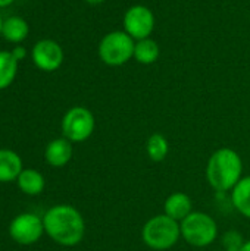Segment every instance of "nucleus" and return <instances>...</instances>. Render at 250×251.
Here are the masks:
<instances>
[{"instance_id": "f257e3e1", "label": "nucleus", "mask_w": 250, "mask_h": 251, "mask_svg": "<svg viewBox=\"0 0 250 251\" xmlns=\"http://www.w3.org/2000/svg\"><path fill=\"white\" fill-rule=\"evenodd\" d=\"M46 234L63 247L80 244L85 234V222L83 215L69 204H57L50 207L43 216Z\"/></svg>"}, {"instance_id": "f03ea898", "label": "nucleus", "mask_w": 250, "mask_h": 251, "mask_svg": "<svg viewBox=\"0 0 250 251\" xmlns=\"http://www.w3.org/2000/svg\"><path fill=\"white\" fill-rule=\"evenodd\" d=\"M242 178L243 160L236 150L230 147H221L208 159L206 179L215 191L228 193L239 184Z\"/></svg>"}, {"instance_id": "7ed1b4c3", "label": "nucleus", "mask_w": 250, "mask_h": 251, "mask_svg": "<svg viewBox=\"0 0 250 251\" xmlns=\"http://www.w3.org/2000/svg\"><path fill=\"white\" fill-rule=\"evenodd\" d=\"M181 238L180 222L167 216L165 213L150 218L141 229L143 243L155 251L172 249Z\"/></svg>"}, {"instance_id": "20e7f679", "label": "nucleus", "mask_w": 250, "mask_h": 251, "mask_svg": "<svg viewBox=\"0 0 250 251\" xmlns=\"http://www.w3.org/2000/svg\"><path fill=\"white\" fill-rule=\"evenodd\" d=\"M181 238L197 249L211 246L218 237V225L215 219L205 212H192L184 221L180 222Z\"/></svg>"}, {"instance_id": "39448f33", "label": "nucleus", "mask_w": 250, "mask_h": 251, "mask_svg": "<svg viewBox=\"0 0 250 251\" xmlns=\"http://www.w3.org/2000/svg\"><path fill=\"white\" fill-rule=\"evenodd\" d=\"M134 38L125 31H112L99 43V57L109 66H121L134 57Z\"/></svg>"}, {"instance_id": "423d86ee", "label": "nucleus", "mask_w": 250, "mask_h": 251, "mask_svg": "<svg viewBox=\"0 0 250 251\" xmlns=\"http://www.w3.org/2000/svg\"><path fill=\"white\" fill-rule=\"evenodd\" d=\"M96 128L93 113L83 106L71 107L62 119V134L71 143H83L91 137Z\"/></svg>"}, {"instance_id": "0eeeda50", "label": "nucleus", "mask_w": 250, "mask_h": 251, "mask_svg": "<svg viewBox=\"0 0 250 251\" xmlns=\"http://www.w3.org/2000/svg\"><path fill=\"white\" fill-rule=\"evenodd\" d=\"M44 231L43 219L34 213H21L18 215L9 226V234L12 240L22 246H31L37 243Z\"/></svg>"}, {"instance_id": "6e6552de", "label": "nucleus", "mask_w": 250, "mask_h": 251, "mask_svg": "<svg viewBox=\"0 0 250 251\" xmlns=\"http://www.w3.org/2000/svg\"><path fill=\"white\" fill-rule=\"evenodd\" d=\"M124 29L134 40L149 38L155 29V15L143 4H134L124 15Z\"/></svg>"}, {"instance_id": "1a4fd4ad", "label": "nucleus", "mask_w": 250, "mask_h": 251, "mask_svg": "<svg viewBox=\"0 0 250 251\" xmlns=\"http://www.w3.org/2000/svg\"><path fill=\"white\" fill-rule=\"evenodd\" d=\"M31 57L34 65L43 72H55L63 63V50L55 40H40L34 44Z\"/></svg>"}, {"instance_id": "9d476101", "label": "nucleus", "mask_w": 250, "mask_h": 251, "mask_svg": "<svg viewBox=\"0 0 250 251\" xmlns=\"http://www.w3.org/2000/svg\"><path fill=\"white\" fill-rule=\"evenodd\" d=\"M193 212V201L186 193L177 191L167 197L164 203V213L177 222L184 221Z\"/></svg>"}, {"instance_id": "9b49d317", "label": "nucleus", "mask_w": 250, "mask_h": 251, "mask_svg": "<svg viewBox=\"0 0 250 251\" xmlns=\"http://www.w3.org/2000/svg\"><path fill=\"white\" fill-rule=\"evenodd\" d=\"M44 157L46 162L53 168H62L68 165L72 159V143L65 137L52 140L46 147Z\"/></svg>"}, {"instance_id": "f8f14e48", "label": "nucleus", "mask_w": 250, "mask_h": 251, "mask_svg": "<svg viewBox=\"0 0 250 251\" xmlns=\"http://www.w3.org/2000/svg\"><path fill=\"white\" fill-rule=\"evenodd\" d=\"M22 171L19 154L7 149H0V182L16 181Z\"/></svg>"}, {"instance_id": "ddd939ff", "label": "nucleus", "mask_w": 250, "mask_h": 251, "mask_svg": "<svg viewBox=\"0 0 250 251\" xmlns=\"http://www.w3.org/2000/svg\"><path fill=\"white\" fill-rule=\"evenodd\" d=\"M29 34V25L28 22L21 16H9L3 21L1 28V37L9 41L19 44L22 43Z\"/></svg>"}, {"instance_id": "4468645a", "label": "nucleus", "mask_w": 250, "mask_h": 251, "mask_svg": "<svg viewBox=\"0 0 250 251\" xmlns=\"http://www.w3.org/2000/svg\"><path fill=\"white\" fill-rule=\"evenodd\" d=\"M16 182L19 190L27 196H38L46 185L44 176L35 169H24L19 174Z\"/></svg>"}, {"instance_id": "2eb2a0df", "label": "nucleus", "mask_w": 250, "mask_h": 251, "mask_svg": "<svg viewBox=\"0 0 250 251\" xmlns=\"http://www.w3.org/2000/svg\"><path fill=\"white\" fill-rule=\"evenodd\" d=\"M231 203L240 215L250 219V175L243 176L231 190Z\"/></svg>"}, {"instance_id": "dca6fc26", "label": "nucleus", "mask_w": 250, "mask_h": 251, "mask_svg": "<svg viewBox=\"0 0 250 251\" xmlns=\"http://www.w3.org/2000/svg\"><path fill=\"white\" fill-rule=\"evenodd\" d=\"M18 60L13 57L12 51L0 50V90L7 88L16 78Z\"/></svg>"}, {"instance_id": "f3484780", "label": "nucleus", "mask_w": 250, "mask_h": 251, "mask_svg": "<svg viewBox=\"0 0 250 251\" xmlns=\"http://www.w3.org/2000/svg\"><path fill=\"white\" fill-rule=\"evenodd\" d=\"M159 57V46L155 40L149 38H143L139 40L134 46V59L139 63L143 65H152L158 60Z\"/></svg>"}, {"instance_id": "a211bd4d", "label": "nucleus", "mask_w": 250, "mask_h": 251, "mask_svg": "<svg viewBox=\"0 0 250 251\" xmlns=\"http://www.w3.org/2000/svg\"><path fill=\"white\" fill-rule=\"evenodd\" d=\"M146 153L152 162H162L169 153V143L167 137L161 132L152 134L146 141Z\"/></svg>"}, {"instance_id": "6ab92c4d", "label": "nucleus", "mask_w": 250, "mask_h": 251, "mask_svg": "<svg viewBox=\"0 0 250 251\" xmlns=\"http://www.w3.org/2000/svg\"><path fill=\"white\" fill-rule=\"evenodd\" d=\"M243 244V237L237 231H228L222 237V246L225 247V251H240Z\"/></svg>"}, {"instance_id": "aec40b11", "label": "nucleus", "mask_w": 250, "mask_h": 251, "mask_svg": "<svg viewBox=\"0 0 250 251\" xmlns=\"http://www.w3.org/2000/svg\"><path fill=\"white\" fill-rule=\"evenodd\" d=\"M10 51H12L13 57H15L18 62H21V60H24V59L27 57V49H25L24 46H15Z\"/></svg>"}, {"instance_id": "412c9836", "label": "nucleus", "mask_w": 250, "mask_h": 251, "mask_svg": "<svg viewBox=\"0 0 250 251\" xmlns=\"http://www.w3.org/2000/svg\"><path fill=\"white\" fill-rule=\"evenodd\" d=\"M15 0H0V7H7L13 3Z\"/></svg>"}, {"instance_id": "4be33fe9", "label": "nucleus", "mask_w": 250, "mask_h": 251, "mask_svg": "<svg viewBox=\"0 0 250 251\" xmlns=\"http://www.w3.org/2000/svg\"><path fill=\"white\" fill-rule=\"evenodd\" d=\"M240 251H250V240L249 241H245L243 247L240 249Z\"/></svg>"}, {"instance_id": "5701e85b", "label": "nucleus", "mask_w": 250, "mask_h": 251, "mask_svg": "<svg viewBox=\"0 0 250 251\" xmlns=\"http://www.w3.org/2000/svg\"><path fill=\"white\" fill-rule=\"evenodd\" d=\"M84 1H87V3H90V4H100V3H103L105 0H84Z\"/></svg>"}, {"instance_id": "b1692460", "label": "nucleus", "mask_w": 250, "mask_h": 251, "mask_svg": "<svg viewBox=\"0 0 250 251\" xmlns=\"http://www.w3.org/2000/svg\"><path fill=\"white\" fill-rule=\"evenodd\" d=\"M3 21H4V19H3V18L0 16V35H1V28H3Z\"/></svg>"}, {"instance_id": "393cba45", "label": "nucleus", "mask_w": 250, "mask_h": 251, "mask_svg": "<svg viewBox=\"0 0 250 251\" xmlns=\"http://www.w3.org/2000/svg\"><path fill=\"white\" fill-rule=\"evenodd\" d=\"M224 251H225V250H224Z\"/></svg>"}]
</instances>
